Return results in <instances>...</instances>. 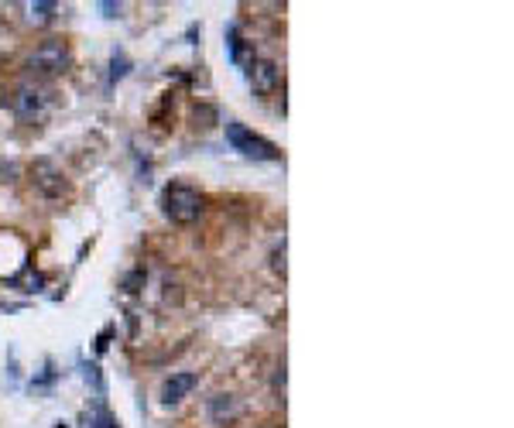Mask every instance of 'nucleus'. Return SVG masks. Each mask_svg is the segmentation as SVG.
I'll return each mask as SVG.
<instances>
[{"mask_svg":"<svg viewBox=\"0 0 514 428\" xmlns=\"http://www.w3.org/2000/svg\"><path fill=\"white\" fill-rule=\"evenodd\" d=\"M161 213L168 216L178 226H189L196 223L199 213H202V195L192 189V185H182V182H172L165 192H161Z\"/></svg>","mask_w":514,"mask_h":428,"instance_id":"f257e3e1","label":"nucleus"},{"mask_svg":"<svg viewBox=\"0 0 514 428\" xmlns=\"http://www.w3.org/2000/svg\"><path fill=\"white\" fill-rule=\"evenodd\" d=\"M223 134L230 141V148L240 151L244 158H254V161H278V158H281V151H278L268 137L254 134L251 127H244L237 120H226V124H223Z\"/></svg>","mask_w":514,"mask_h":428,"instance_id":"f03ea898","label":"nucleus"},{"mask_svg":"<svg viewBox=\"0 0 514 428\" xmlns=\"http://www.w3.org/2000/svg\"><path fill=\"white\" fill-rule=\"evenodd\" d=\"M69 65H72V48L62 38L41 41L38 48L28 55V69L38 72V76H62Z\"/></svg>","mask_w":514,"mask_h":428,"instance_id":"7ed1b4c3","label":"nucleus"},{"mask_svg":"<svg viewBox=\"0 0 514 428\" xmlns=\"http://www.w3.org/2000/svg\"><path fill=\"white\" fill-rule=\"evenodd\" d=\"M52 106V93L38 86V82H21L11 97V110L18 120H41Z\"/></svg>","mask_w":514,"mask_h":428,"instance_id":"20e7f679","label":"nucleus"},{"mask_svg":"<svg viewBox=\"0 0 514 428\" xmlns=\"http://www.w3.org/2000/svg\"><path fill=\"white\" fill-rule=\"evenodd\" d=\"M31 182L38 185L41 195H48V199H59L65 192V178H62V168L52 161V158H38L35 165H31Z\"/></svg>","mask_w":514,"mask_h":428,"instance_id":"39448f33","label":"nucleus"},{"mask_svg":"<svg viewBox=\"0 0 514 428\" xmlns=\"http://www.w3.org/2000/svg\"><path fill=\"white\" fill-rule=\"evenodd\" d=\"M247 76H251V89H254L257 97H271L278 86H281V69L268 59H257L254 65L247 69Z\"/></svg>","mask_w":514,"mask_h":428,"instance_id":"423d86ee","label":"nucleus"},{"mask_svg":"<svg viewBox=\"0 0 514 428\" xmlns=\"http://www.w3.org/2000/svg\"><path fill=\"white\" fill-rule=\"evenodd\" d=\"M199 384V373H172L165 384H161V401L165 405H178V401H185Z\"/></svg>","mask_w":514,"mask_h":428,"instance_id":"0eeeda50","label":"nucleus"},{"mask_svg":"<svg viewBox=\"0 0 514 428\" xmlns=\"http://www.w3.org/2000/svg\"><path fill=\"white\" fill-rule=\"evenodd\" d=\"M226 55H230V62H234L237 69H244V72L254 65V55H251L247 41L240 38V24H226Z\"/></svg>","mask_w":514,"mask_h":428,"instance_id":"6e6552de","label":"nucleus"},{"mask_svg":"<svg viewBox=\"0 0 514 428\" xmlns=\"http://www.w3.org/2000/svg\"><path fill=\"white\" fill-rule=\"evenodd\" d=\"M237 415H240V401L234 394H217V397H209V418H213V425H230Z\"/></svg>","mask_w":514,"mask_h":428,"instance_id":"1a4fd4ad","label":"nucleus"},{"mask_svg":"<svg viewBox=\"0 0 514 428\" xmlns=\"http://www.w3.org/2000/svg\"><path fill=\"white\" fill-rule=\"evenodd\" d=\"M24 11H28V21H31V24H52L55 14H59V4H52V0H31Z\"/></svg>","mask_w":514,"mask_h":428,"instance_id":"9d476101","label":"nucleus"},{"mask_svg":"<svg viewBox=\"0 0 514 428\" xmlns=\"http://www.w3.org/2000/svg\"><path fill=\"white\" fill-rule=\"evenodd\" d=\"M82 428H117L114 415L103 408V405H93V408L82 415Z\"/></svg>","mask_w":514,"mask_h":428,"instance_id":"9b49d317","label":"nucleus"},{"mask_svg":"<svg viewBox=\"0 0 514 428\" xmlns=\"http://www.w3.org/2000/svg\"><path fill=\"white\" fill-rule=\"evenodd\" d=\"M11 285H14V288H21V292H41L45 278H41V274H35L31 268H24V274H21V278H14Z\"/></svg>","mask_w":514,"mask_h":428,"instance_id":"f8f14e48","label":"nucleus"},{"mask_svg":"<svg viewBox=\"0 0 514 428\" xmlns=\"http://www.w3.org/2000/svg\"><path fill=\"white\" fill-rule=\"evenodd\" d=\"M127 72H131V62H127V55H124L120 48H114V55H110V82L124 79Z\"/></svg>","mask_w":514,"mask_h":428,"instance_id":"ddd939ff","label":"nucleus"},{"mask_svg":"<svg viewBox=\"0 0 514 428\" xmlns=\"http://www.w3.org/2000/svg\"><path fill=\"white\" fill-rule=\"evenodd\" d=\"M271 268H275V271L285 278V240H281V247L271 253Z\"/></svg>","mask_w":514,"mask_h":428,"instance_id":"4468645a","label":"nucleus"},{"mask_svg":"<svg viewBox=\"0 0 514 428\" xmlns=\"http://www.w3.org/2000/svg\"><path fill=\"white\" fill-rule=\"evenodd\" d=\"M99 11H103V18H120V4H110V0H103Z\"/></svg>","mask_w":514,"mask_h":428,"instance_id":"2eb2a0df","label":"nucleus"}]
</instances>
